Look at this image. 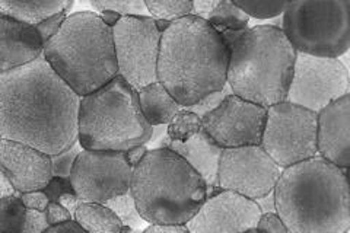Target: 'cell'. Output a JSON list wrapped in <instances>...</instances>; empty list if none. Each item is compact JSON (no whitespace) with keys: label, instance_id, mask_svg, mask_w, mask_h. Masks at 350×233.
Wrapping results in <instances>:
<instances>
[{"label":"cell","instance_id":"cell-1","mask_svg":"<svg viewBox=\"0 0 350 233\" xmlns=\"http://www.w3.org/2000/svg\"><path fill=\"white\" fill-rule=\"evenodd\" d=\"M81 96L46 59L0 73V136L54 156L78 143Z\"/></svg>","mask_w":350,"mask_h":233},{"label":"cell","instance_id":"cell-2","mask_svg":"<svg viewBox=\"0 0 350 233\" xmlns=\"http://www.w3.org/2000/svg\"><path fill=\"white\" fill-rule=\"evenodd\" d=\"M229 49L206 20L185 16L162 32L158 82L183 108L226 86Z\"/></svg>","mask_w":350,"mask_h":233},{"label":"cell","instance_id":"cell-3","mask_svg":"<svg viewBox=\"0 0 350 233\" xmlns=\"http://www.w3.org/2000/svg\"><path fill=\"white\" fill-rule=\"evenodd\" d=\"M273 197L276 215L289 233H346L350 229L347 169L320 156L284 168Z\"/></svg>","mask_w":350,"mask_h":233},{"label":"cell","instance_id":"cell-4","mask_svg":"<svg viewBox=\"0 0 350 233\" xmlns=\"http://www.w3.org/2000/svg\"><path fill=\"white\" fill-rule=\"evenodd\" d=\"M136 208L149 225H185L207 198L202 176L171 149H149L133 166Z\"/></svg>","mask_w":350,"mask_h":233},{"label":"cell","instance_id":"cell-5","mask_svg":"<svg viewBox=\"0 0 350 233\" xmlns=\"http://www.w3.org/2000/svg\"><path fill=\"white\" fill-rule=\"evenodd\" d=\"M42 57L81 98L118 76L113 28L90 10L68 15L42 50Z\"/></svg>","mask_w":350,"mask_h":233},{"label":"cell","instance_id":"cell-6","mask_svg":"<svg viewBox=\"0 0 350 233\" xmlns=\"http://www.w3.org/2000/svg\"><path fill=\"white\" fill-rule=\"evenodd\" d=\"M297 50L282 28H248L229 47L226 85L234 95L270 108L286 101Z\"/></svg>","mask_w":350,"mask_h":233},{"label":"cell","instance_id":"cell-7","mask_svg":"<svg viewBox=\"0 0 350 233\" xmlns=\"http://www.w3.org/2000/svg\"><path fill=\"white\" fill-rule=\"evenodd\" d=\"M152 131L140 111L137 91L122 76L81 98L78 143L83 150L126 153L148 144Z\"/></svg>","mask_w":350,"mask_h":233},{"label":"cell","instance_id":"cell-8","mask_svg":"<svg viewBox=\"0 0 350 233\" xmlns=\"http://www.w3.org/2000/svg\"><path fill=\"white\" fill-rule=\"evenodd\" d=\"M282 31L297 53L338 59L350 47V2H288L282 18Z\"/></svg>","mask_w":350,"mask_h":233},{"label":"cell","instance_id":"cell-9","mask_svg":"<svg viewBox=\"0 0 350 233\" xmlns=\"http://www.w3.org/2000/svg\"><path fill=\"white\" fill-rule=\"evenodd\" d=\"M260 146L282 169L319 156L317 114L286 101L267 108Z\"/></svg>","mask_w":350,"mask_h":233},{"label":"cell","instance_id":"cell-10","mask_svg":"<svg viewBox=\"0 0 350 233\" xmlns=\"http://www.w3.org/2000/svg\"><path fill=\"white\" fill-rule=\"evenodd\" d=\"M161 37L157 20L150 16L120 18L113 27L118 76L135 91L158 82Z\"/></svg>","mask_w":350,"mask_h":233},{"label":"cell","instance_id":"cell-11","mask_svg":"<svg viewBox=\"0 0 350 233\" xmlns=\"http://www.w3.org/2000/svg\"><path fill=\"white\" fill-rule=\"evenodd\" d=\"M349 94L350 76L340 60L297 53L286 102L319 114Z\"/></svg>","mask_w":350,"mask_h":233},{"label":"cell","instance_id":"cell-12","mask_svg":"<svg viewBox=\"0 0 350 233\" xmlns=\"http://www.w3.org/2000/svg\"><path fill=\"white\" fill-rule=\"evenodd\" d=\"M131 175L133 166L124 152L82 150L69 181L82 203L105 204L130 191Z\"/></svg>","mask_w":350,"mask_h":233},{"label":"cell","instance_id":"cell-13","mask_svg":"<svg viewBox=\"0 0 350 233\" xmlns=\"http://www.w3.org/2000/svg\"><path fill=\"white\" fill-rule=\"evenodd\" d=\"M282 171L261 146L224 149L217 187L256 202L273 193Z\"/></svg>","mask_w":350,"mask_h":233},{"label":"cell","instance_id":"cell-14","mask_svg":"<svg viewBox=\"0 0 350 233\" xmlns=\"http://www.w3.org/2000/svg\"><path fill=\"white\" fill-rule=\"evenodd\" d=\"M267 109L234 94L202 118V130L222 149L260 146Z\"/></svg>","mask_w":350,"mask_h":233},{"label":"cell","instance_id":"cell-15","mask_svg":"<svg viewBox=\"0 0 350 233\" xmlns=\"http://www.w3.org/2000/svg\"><path fill=\"white\" fill-rule=\"evenodd\" d=\"M260 216L254 200L217 188L185 226L190 233H244L257 228Z\"/></svg>","mask_w":350,"mask_h":233},{"label":"cell","instance_id":"cell-16","mask_svg":"<svg viewBox=\"0 0 350 233\" xmlns=\"http://www.w3.org/2000/svg\"><path fill=\"white\" fill-rule=\"evenodd\" d=\"M0 171L18 194L42 191L53 180L49 154L6 139L0 140Z\"/></svg>","mask_w":350,"mask_h":233},{"label":"cell","instance_id":"cell-17","mask_svg":"<svg viewBox=\"0 0 350 233\" xmlns=\"http://www.w3.org/2000/svg\"><path fill=\"white\" fill-rule=\"evenodd\" d=\"M319 156L337 168L350 165V94L317 114Z\"/></svg>","mask_w":350,"mask_h":233},{"label":"cell","instance_id":"cell-18","mask_svg":"<svg viewBox=\"0 0 350 233\" xmlns=\"http://www.w3.org/2000/svg\"><path fill=\"white\" fill-rule=\"evenodd\" d=\"M44 46L36 27L0 16V73H6L36 61Z\"/></svg>","mask_w":350,"mask_h":233},{"label":"cell","instance_id":"cell-19","mask_svg":"<svg viewBox=\"0 0 350 233\" xmlns=\"http://www.w3.org/2000/svg\"><path fill=\"white\" fill-rule=\"evenodd\" d=\"M168 149L180 154L202 176L207 188L217 187L219 163H221L224 149L207 136L203 130L184 143L171 141Z\"/></svg>","mask_w":350,"mask_h":233},{"label":"cell","instance_id":"cell-20","mask_svg":"<svg viewBox=\"0 0 350 233\" xmlns=\"http://www.w3.org/2000/svg\"><path fill=\"white\" fill-rule=\"evenodd\" d=\"M142 114L152 127L168 126L183 107L175 101L170 92L159 82L150 83L137 91Z\"/></svg>","mask_w":350,"mask_h":233},{"label":"cell","instance_id":"cell-21","mask_svg":"<svg viewBox=\"0 0 350 233\" xmlns=\"http://www.w3.org/2000/svg\"><path fill=\"white\" fill-rule=\"evenodd\" d=\"M47 228L44 213L25 208L19 194L0 198V233H41Z\"/></svg>","mask_w":350,"mask_h":233},{"label":"cell","instance_id":"cell-22","mask_svg":"<svg viewBox=\"0 0 350 233\" xmlns=\"http://www.w3.org/2000/svg\"><path fill=\"white\" fill-rule=\"evenodd\" d=\"M73 2L70 0H57V2H46V0H31V2H16V0H0V14L15 20L24 22L31 27H37L47 18L60 12H69Z\"/></svg>","mask_w":350,"mask_h":233},{"label":"cell","instance_id":"cell-23","mask_svg":"<svg viewBox=\"0 0 350 233\" xmlns=\"http://www.w3.org/2000/svg\"><path fill=\"white\" fill-rule=\"evenodd\" d=\"M73 220L86 233H122L124 225L111 208L104 204L82 203Z\"/></svg>","mask_w":350,"mask_h":233},{"label":"cell","instance_id":"cell-24","mask_svg":"<svg viewBox=\"0 0 350 233\" xmlns=\"http://www.w3.org/2000/svg\"><path fill=\"white\" fill-rule=\"evenodd\" d=\"M207 24L215 28L219 34L225 31H245L248 29L250 18L234 2L219 0L217 6L212 10Z\"/></svg>","mask_w":350,"mask_h":233},{"label":"cell","instance_id":"cell-25","mask_svg":"<svg viewBox=\"0 0 350 233\" xmlns=\"http://www.w3.org/2000/svg\"><path fill=\"white\" fill-rule=\"evenodd\" d=\"M146 10L157 20L175 22L193 14L190 0H146Z\"/></svg>","mask_w":350,"mask_h":233},{"label":"cell","instance_id":"cell-26","mask_svg":"<svg viewBox=\"0 0 350 233\" xmlns=\"http://www.w3.org/2000/svg\"><path fill=\"white\" fill-rule=\"evenodd\" d=\"M202 130V118L185 108L178 111L167 126V136L171 141L184 143L194 137Z\"/></svg>","mask_w":350,"mask_h":233},{"label":"cell","instance_id":"cell-27","mask_svg":"<svg viewBox=\"0 0 350 233\" xmlns=\"http://www.w3.org/2000/svg\"><path fill=\"white\" fill-rule=\"evenodd\" d=\"M104 206L111 208L113 212L117 215V217L122 220V223L130 229L137 230V229H140L142 225H144L145 220L140 217V215L137 212L135 198H133V195H131V191L111 200V202L105 203Z\"/></svg>","mask_w":350,"mask_h":233},{"label":"cell","instance_id":"cell-28","mask_svg":"<svg viewBox=\"0 0 350 233\" xmlns=\"http://www.w3.org/2000/svg\"><path fill=\"white\" fill-rule=\"evenodd\" d=\"M234 3L248 18L256 19H273L282 16L288 6V2H247V0H234Z\"/></svg>","mask_w":350,"mask_h":233},{"label":"cell","instance_id":"cell-29","mask_svg":"<svg viewBox=\"0 0 350 233\" xmlns=\"http://www.w3.org/2000/svg\"><path fill=\"white\" fill-rule=\"evenodd\" d=\"M91 6L98 12L109 10V12L117 14L120 18L144 16L142 12L146 10L145 2H142V0H101V2H91Z\"/></svg>","mask_w":350,"mask_h":233},{"label":"cell","instance_id":"cell-30","mask_svg":"<svg viewBox=\"0 0 350 233\" xmlns=\"http://www.w3.org/2000/svg\"><path fill=\"white\" fill-rule=\"evenodd\" d=\"M82 146L79 143H76L75 146H72L69 150H66L60 154H54V156H50L51 159V172L53 176H57V178H64L69 180L70 174L73 169V165L76 158L79 156V153L82 152Z\"/></svg>","mask_w":350,"mask_h":233},{"label":"cell","instance_id":"cell-31","mask_svg":"<svg viewBox=\"0 0 350 233\" xmlns=\"http://www.w3.org/2000/svg\"><path fill=\"white\" fill-rule=\"evenodd\" d=\"M231 94H232L231 87H229V86L226 85L222 91L211 94L209 96L203 98L202 101H199V102L191 105V107H187L185 109L190 111V113H194L199 118H203L206 114H209L211 111H213L219 104H221V102L224 101V99H225L228 95H231Z\"/></svg>","mask_w":350,"mask_h":233},{"label":"cell","instance_id":"cell-32","mask_svg":"<svg viewBox=\"0 0 350 233\" xmlns=\"http://www.w3.org/2000/svg\"><path fill=\"white\" fill-rule=\"evenodd\" d=\"M66 18H68V14H66V12H60V14H57V15H53V16L47 18L46 20H42L41 24H38V25L36 27V29H37V32H38V36H40V38H41L42 46H46V44H47L54 36L57 34Z\"/></svg>","mask_w":350,"mask_h":233},{"label":"cell","instance_id":"cell-33","mask_svg":"<svg viewBox=\"0 0 350 233\" xmlns=\"http://www.w3.org/2000/svg\"><path fill=\"white\" fill-rule=\"evenodd\" d=\"M19 198L22 204L25 206V208L32 210V212H38V213H44V210L47 208L50 203L47 194L44 191L24 193V194H19Z\"/></svg>","mask_w":350,"mask_h":233},{"label":"cell","instance_id":"cell-34","mask_svg":"<svg viewBox=\"0 0 350 233\" xmlns=\"http://www.w3.org/2000/svg\"><path fill=\"white\" fill-rule=\"evenodd\" d=\"M260 233H289L286 226L276 213H265L260 216L256 228Z\"/></svg>","mask_w":350,"mask_h":233},{"label":"cell","instance_id":"cell-35","mask_svg":"<svg viewBox=\"0 0 350 233\" xmlns=\"http://www.w3.org/2000/svg\"><path fill=\"white\" fill-rule=\"evenodd\" d=\"M44 217L49 226H57L64 223V221L72 220L70 213L63 206H60L57 202H50L47 208L44 210Z\"/></svg>","mask_w":350,"mask_h":233},{"label":"cell","instance_id":"cell-36","mask_svg":"<svg viewBox=\"0 0 350 233\" xmlns=\"http://www.w3.org/2000/svg\"><path fill=\"white\" fill-rule=\"evenodd\" d=\"M44 193L47 194L50 202H57L59 197L64 193H73V188L70 185L69 180L64 178H57V176H53V180L50 181V184L44 188Z\"/></svg>","mask_w":350,"mask_h":233},{"label":"cell","instance_id":"cell-37","mask_svg":"<svg viewBox=\"0 0 350 233\" xmlns=\"http://www.w3.org/2000/svg\"><path fill=\"white\" fill-rule=\"evenodd\" d=\"M217 3H219V0H197V2H193V14L191 15L206 20L212 14V10L217 6Z\"/></svg>","mask_w":350,"mask_h":233},{"label":"cell","instance_id":"cell-38","mask_svg":"<svg viewBox=\"0 0 350 233\" xmlns=\"http://www.w3.org/2000/svg\"><path fill=\"white\" fill-rule=\"evenodd\" d=\"M57 203H59L60 206H63L66 210H68V212H69L70 216H72V220H73V217H75L76 210H78V207L82 204L81 198H79L78 195H76L75 193H64V194H62V195L59 197V200H57Z\"/></svg>","mask_w":350,"mask_h":233},{"label":"cell","instance_id":"cell-39","mask_svg":"<svg viewBox=\"0 0 350 233\" xmlns=\"http://www.w3.org/2000/svg\"><path fill=\"white\" fill-rule=\"evenodd\" d=\"M140 233H190L185 225H149Z\"/></svg>","mask_w":350,"mask_h":233},{"label":"cell","instance_id":"cell-40","mask_svg":"<svg viewBox=\"0 0 350 233\" xmlns=\"http://www.w3.org/2000/svg\"><path fill=\"white\" fill-rule=\"evenodd\" d=\"M41 233H86L75 220L64 221L62 225L57 226H49L46 230H42Z\"/></svg>","mask_w":350,"mask_h":233},{"label":"cell","instance_id":"cell-41","mask_svg":"<svg viewBox=\"0 0 350 233\" xmlns=\"http://www.w3.org/2000/svg\"><path fill=\"white\" fill-rule=\"evenodd\" d=\"M256 203L260 207L261 215H265V213H276L275 197H273V193H270L266 197H261V198L256 200Z\"/></svg>","mask_w":350,"mask_h":233},{"label":"cell","instance_id":"cell-42","mask_svg":"<svg viewBox=\"0 0 350 233\" xmlns=\"http://www.w3.org/2000/svg\"><path fill=\"white\" fill-rule=\"evenodd\" d=\"M12 195H18V193L15 191V188L12 187V184L8 181V178L3 175V172L0 171V198L12 197Z\"/></svg>","mask_w":350,"mask_h":233},{"label":"cell","instance_id":"cell-43","mask_svg":"<svg viewBox=\"0 0 350 233\" xmlns=\"http://www.w3.org/2000/svg\"><path fill=\"white\" fill-rule=\"evenodd\" d=\"M148 150H149V149L146 148V144H145V146H139V148H135V149H131V150L126 152V154H127V159H129L130 165H131V166H135V165H136L142 158L145 156Z\"/></svg>","mask_w":350,"mask_h":233},{"label":"cell","instance_id":"cell-44","mask_svg":"<svg viewBox=\"0 0 350 233\" xmlns=\"http://www.w3.org/2000/svg\"><path fill=\"white\" fill-rule=\"evenodd\" d=\"M100 18L105 22L108 27H111V28L120 20V16L114 12H109V10H104V12H100Z\"/></svg>","mask_w":350,"mask_h":233},{"label":"cell","instance_id":"cell-45","mask_svg":"<svg viewBox=\"0 0 350 233\" xmlns=\"http://www.w3.org/2000/svg\"><path fill=\"white\" fill-rule=\"evenodd\" d=\"M122 233H140V232H139V230H133V229H130V228L124 226V229H123Z\"/></svg>","mask_w":350,"mask_h":233},{"label":"cell","instance_id":"cell-46","mask_svg":"<svg viewBox=\"0 0 350 233\" xmlns=\"http://www.w3.org/2000/svg\"><path fill=\"white\" fill-rule=\"evenodd\" d=\"M244 233H260L257 229H250V230H247V232H244Z\"/></svg>","mask_w":350,"mask_h":233},{"label":"cell","instance_id":"cell-47","mask_svg":"<svg viewBox=\"0 0 350 233\" xmlns=\"http://www.w3.org/2000/svg\"><path fill=\"white\" fill-rule=\"evenodd\" d=\"M0 140H2V136H0Z\"/></svg>","mask_w":350,"mask_h":233}]
</instances>
